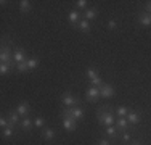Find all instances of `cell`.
Returning <instances> with one entry per match:
<instances>
[{
  "label": "cell",
  "instance_id": "16",
  "mask_svg": "<svg viewBox=\"0 0 151 145\" xmlns=\"http://www.w3.org/2000/svg\"><path fill=\"white\" fill-rule=\"evenodd\" d=\"M79 16H81V14H79L77 10H71L69 14H68V20H69L71 24H76V23H79Z\"/></svg>",
  "mask_w": 151,
  "mask_h": 145
},
{
  "label": "cell",
  "instance_id": "35",
  "mask_svg": "<svg viewBox=\"0 0 151 145\" xmlns=\"http://www.w3.org/2000/svg\"><path fill=\"white\" fill-rule=\"evenodd\" d=\"M132 145H142V144H140V142H135V144H132Z\"/></svg>",
  "mask_w": 151,
  "mask_h": 145
},
{
  "label": "cell",
  "instance_id": "20",
  "mask_svg": "<svg viewBox=\"0 0 151 145\" xmlns=\"http://www.w3.org/2000/svg\"><path fill=\"white\" fill-rule=\"evenodd\" d=\"M42 137H44L45 140H53L55 139V129H45L44 132H42Z\"/></svg>",
  "mask_w": 151,
  "mask_h": 145
},
{
  "label": "cell",
  "instance_id": "6",
  "mask_svg": "<svg viewBox=\"0 0 151 145\" xmlns=\"http://www.w3.org/2000/svg\"><path fill=\"white\" fill-rule=\"evenodd\" d=\"M85 97H87L88 102H96L100 99V87H95V86H90L87 87V90H85Z\"/></svg>",
  "mask_w": 151,
  "mask_h": 145
},
{
  "label": "cell",
  "instance_id": "4",
  "mask_svg": "<svg viewBox=\"0 0 151 145\" xmlns=\"http://www.w3.org/2000/svg\"><path fill=\"white\" fill-rule=\"evenodd\" d=\"M63 115H68L71 116V118H74L76 121H82V118H84V110H82L81 107H73V108H66V110H63Z\"/></svg>",
  "mask_w": 151,
  "mask_h": 145
},
{
  "label": "cell",
  "instance_id": "26",
  "mask_svg": "<svg viewBox=\"0 0 151 145\" xmlns=\"http://www.w3.org/2000/svg\"><path fill=\"white\" fill-rule=\"evenodd\" d=\"M85 76H87L90 81H92V79H95V78H98V74H96V71L93 70V68H88V70L85 71Z\"/></svg>",
  "mask_w": 151,
  "mask_h": 145
},
{
  "label": "cell",
  "instance_id": "3",
  "mask_svg": "<svg viewBox=\"0 0 151 145\" xmlns=\"http://www.w3.org/2000/svg\"><path fill=\"white\" fill-rule=\"evenodd\" d=\"M61 105H63V107H68V108L77 107V105H79V99H76L71 92H64L63 97H61Z\"/></svg>",
  "mask_w": 151,
  "mask_h": 145
},
{
  "label": "cell",
  "instance_id": "2",
  "mask_svg": "<svg viewBox=\"0 0 151 145\" xmlns=\"http://www.w3.org/2000/svg\"><path fill=\"white\" fill-rule=\"evenodd\" d=\"M13 52H15V50H12L10 45L5 44V45L2 47V52H0V61H2V63H6V65H12V68L15 70L16 63L13 61Z\"/></svg>",
  "mask_w": 151,
  "mask_h": 145
},
{
  "label": "cell",
  "instance_id": "17",
  "mask_svg": "<svg viewBox=\"0 0 151 145\" xmlns=\"http://www.w3.org/2000/svg\"><path fill=\"white\" fill-rule=\"evenodd\" d=\"M27 68H29V71H32V70H37L39 68V63H40V60L39 58H27Z\"/></svg>",
  "mask_w": 151,
  "mask_h": 145
},
{
  "label": "cell",
  "instance_id": "29",
  "mask_svg": "<svg viewBox=\"0 0 151 145\" xmlns=\"http://www.w3.org/2000/svg\"><path fill=\"white\" fill-rule=\"evenodd\" d=\"M0 126H2V129H5V128H8V126H10V121L5 118V116L0 118Z\"/></svg>",
  "mask_w": 151,
  "mask_h": 145
},
{
  "label": "cell",
  "instance_id": "22",
  "mask_svg": "<svg viewBox=\"0 0 151 145\" xmlns=\"http://www.w3.org/2000/svg\"><path fill=\"white\" fill-rule=\"evenodd\" d=\"M19 10L23 13L29 12V10H31V2H29V0H21V2H19Z\"/></svg>",
  "mask_w": 151,
  "mask_h": 145
},
{
  "label": "cell",
  "instance_id": "14",
  "mask_svg": "<svg viewBox=\"0 0 151 145\" xmlns=\"http://www.w3.org/2000/svg\"><path fill=\"white\" fill-rule=\"evenodd\" d=\"M105 132H106V136L109 137V139H116V137L119 136V130H117L116 126H108Z\"/></svg>",
  "mask_w": 151,
  "mask_h": 145
},
{
  "label": "cell",
  "instance_id": "1",
  "mask_svg": "<svg viewBox=\"0 0 151 145\" xmlns=\"http://www.w3.org/2000/svg\"><path fill=\"white\" fill-rule=\"evenodd\" d=\"M101 113H98V124L100 126H114L116 124V118L111 111H108V105H103L101 107Z\"/></svg>",
  "mask_w": 151,
  "mask_h": 145
},
{
  "label": "cell",
  "instance_id": "33",
  "mask_svg": "<svg viewBox=\"0 0 151 145\" xmlns=\"http://www.w3.org/2000/svg\"><path fill=\"white\" fill-rule=\"evenodd\" d=\"M96 145H111V140L109 139H100L96 142Z\"/></svg>",
  "mask_w": 151,
  "mask_h": 145
},
{
  "label": "cell",
  "instance_id": "30",
  "mask_svg": "<svg viewBox=\"0 0 151 145\" xmlns=\"http://www.w3.org/2000/svg\"><path fill=\"white\" fill-rule=\"evenodd\" d=\"M76 7H77V8H85L87 10V0H77V2H76Z\"/></svg>",
  "mask_w": 151,
  "mask_h": 145
},
{
  "label": "cell",
  "instance_id": "28",
  "mask_svg": "<svg viewBox=\"0 0 151 145\" xmlns=\"http://www.w3.org/2000/svg\"><path fill=\"white\" fill-rule=\"evenodd\" d=\"M92 86H95V87H101L103 84H105V82H103V79L101 78H100V76H98V78H95V79H92Z\"/></svg>",
  "mask_w": 151,
  "mask_h": 145
},
{
  "label": "cell",
  "instance_id": "9",
  "mask_svg": "<svg viewBox=\"0 0 151 145\" xmlns=\"http://www.w3.org/2000/svg\"><path fill=\"white\" fill-rule=\"evenodd\" d=\"M27 57H26V52H24L23 49H15V52H13V61H15L16 65L23 63V61H26Z\"/></svg>",
  "mask_w": 151,
  "mask_h": 145
},
{
  "label": "cell",
  "instance_id": "31",
  "mask_svg": "<svg viewBox=\"0 0 151 145\" xmlns=\"http://www.w3.org/2000/svg\"><path fill=\"white\" fill-rule=\"evenodd\" d=\"M130 139H132L130 132H124V134H122V142H124V144H129V142H130Z\"/></svg>",
  "mask_w": 151,
  "mask_h": 145
},
{
  "label": "cell",
  "instance_id": "8",
  "mask_svg": "<svg viewBox=\"0 0 151 145\" xmlns=\"http://www.w3.org/2000/svg\"><path fill=\"white\" fill-rule=\"evenodd\" d=\"M116 128H117V130L125 132V130H132L134 126H130V123L127 121V118H116Z\"/></svg>",
  "mask_w": 151,
  "mask_h": 145
},
{
  "label": "cell",
  "instance_id": "11",
  "mask_svg": "<svg viewBox=\"0 0 151 145\" xmlns=\"http://www.w3.org/2000/svg\"><path fill=\"white\" fill-rule=\"evenodd\" d=\"M138 23L142 24V26H145V28L151 26V14L146 13V12L140 13V14H138Z\"/></svg>",
  "mask_w": 151,
  "mask_h": 145
},
{
  "label": "cell",
  "instance_id": "32",
  "mask_svg": "<svg viewBox=\"0 0 151 145\" xmlns=\"http://www.w3.org/2000/svg\"><path fill=\"white\" fill-rule=\"evenodd\" d=\"M108 28H109V29H116L117 28V21L116 20H109V21H108Z\"/></svg>",
  "mask_w": 151,
  "mask_h": 145
},
{
  "label": "cell",
  "instance_id": "12",
  "mask_svg": "<svg viewBox=\"0 0 151 145\" xmlns=\"http://www.w3.org/2000/svg\"><path fill=\"white\" fill-rule=\"evenodd\" d=\"M127 121L130 123V126H137L140 121H142V116H140V113H137V111H129Z\"/></svg>",
  "mask_w": 151,
  "mask_h": 145
},
{
  "label": "cell",
  "instance_id": "5",
  "mask_svg": "<svg viewBox=\"0 0 151 145\" xmlns=\"http://www.w3.org/2000/svg\"><path fill=\"white\" fill-rule=\"evenodd\" d=\"M61 118H63L64 130H68V132H74V130L77 129V121H76L74 118H71V116H68V115H63V113H61Z\"/></svg>",
  "mask_w": 151,
  "mask_h": 145
},
{
  "label": "cell",
  "instance_id": "27",
  "mask_svg": "<svg viewBox=\"0 0 151 145\" xmlns=\"http://www.w3.org/2000/svg\"><path fill=\"white\" fill-rule=\"evenodd\" d=\"M44 123H45V119L42 118V116H37V118L34 119V126H35V128H42Z\"/></svg>",
  "mask_w": 151,
  "mask_h": 145
},
{
  "label": "cell",
  "instance_id": "25",
  "mask_svg": "<svg viewBox=\"0 0 151 145\" xmlns=\"http://www.w3.org/2000/svg\"><path fill=\"white\" fill-rule=\"evenodd\" d=\"M10 71H13L12 65H6V63L0 65V72H2V74H6V72H10Z\"/></svg>",
  "mask_w": 151,
  "mask_h": 145
},
{
  "label": "cell",
  "instance_id": "15",
  "mask_svg": "<svg viewBox=\"0 0 151 145\" xmlns=\"http://www.w3.org/2000/svg\"><path fill=\"white\" fill-rule=\"evenodd\" d=\"M96 18V10L95 8H87L84 12V20H87V21H93Z\"/></svg>",
  "mask_w": 151,
  "mask_h": 145
},
{
  "label": "cell",
  "instance_id": "19",
  "mask_svg": "<svg viewBox=\"0 0 151 145\" xmlns=\"http://www.w3.org/2000/svg\"><path fill=\"white\" fill-rule=\"evenodd\" d=\"M79 29H81V32H90V21L81 20L79 21Z\"/></svg>",
  "mask_w": 151,
  "mask_h": 145
},
{
  "label": "cell",
  "instance_id": "21",
  "mask_svg": "<svg viewBox=\"0 0 151 145\" xmlns=\"http://www.w3.org/2000/svg\"><path fill=\"white\" fill-rule=\"evenodd\" d=\"M2 134H3V137H13V136H15V126H13L12 123H10V126L3 129V132H2Z\"/></svg>",
  "mask_w": 151,
  "mask_h": 145
},
{
  "label": "cell",
  "instance_id": "10",
  "mask_svg": "<svg viewBox=\"0 0 151 145\" xmlns=\"http://www.w3.org/2000/svg\"><path fill=\"white\" fill-rule=\"evenodd\" d=\"M16 111H18V115H19L21 118L29 116V105H27V102H19L18 107H16Z\"/></svg>",
  "mask_w": 151,
  "mask_h": 145
},
{
  "label": "cell",
  "instance_id": "7",
  "mask_svg": "<svg viewBox=\"0 0 151 145\" xmlns=\"http://www.w3.org/2000/svg\"><path fill=\"white\" fill-rule=\"evenodd\" d=\"M114 94H116V89H114L113 86L103 84L100 87V97H101V99H111V97H114Z\"/></svg>",
  "mask_w": 151,
  "mask_h": 145
},
{
  "label": "cell",
  "instance_id": "24",
  "mask_svg": "<svg viewBox=\"0 0 151 145\" xmlns=\"http://www.w3.org/2000/svg\"><path fill=\"white\" fill-rule=\"evenodd\" d=\"M27 61V60H26ZM26 61H23V63H19V65H16V71H19V72H27L29 71V68H27V63Z\"/></svg>",
  "mask_w": 151,
  "mask_h": 145
},
{
  "label": "cell",
  "instance_id": "23",
  "mask_svg": "<svg viewBox=\"0 0 151 145\" xmlns=\"http://www.w3.org/2000/svg\"><path fill=\"white\" fill-rule=\"evenodd\" d=\"M129 108L127 107H119L117 108V118H127V115H129Z\"/></svg>",
  "mask_w": 151,
  "mask_h": 145
},
{
  "label": "cell",
  "instance_id": "34",
  "mask_svg": "<svg viewBox=\"0 0 151 145\" xmlns=\"http://www.w3.org/2000/svg\"><path fill=\"white\" fill-rule=\"evenodd\" d=\"M145 12L151 14V2H146V5H145Z\"/></svg>",
  "mask_w": 151,
  "mask_h": 145
},
{
  "label": "cell",
  "instance_id": "18",
  "mask_svg": "<svg viewBox=\"0 0 151 145\" xmlns=\"http://www.w3.org/2000/svg\"><path fill=\"white\" fill-rule=\"evenodd\" d=\"M19 118H21V116L18 115L16 110H15V111H10V113H8V121L12 123L13 126H16L18 123H19Z\"/></svg>",
  "mask_w": 151,
  "mask_h": 145
},
{
  "label": "cell",
  "instance_id": "13",
  "mask_svg": "<svg viewBox=\"0 0 151 145\" xmlns=\"http://www.w3.org/2000/svg\"><path fill=\"white\" fill-rule=\"evenodd\" d=\"M32 124H34V121H32L29 116H26V118H23V121H21V129H23L24 132H29Z\"/></svg>",
  "mask_w": 151,
  "mask_h": 145
}]
</instances>
